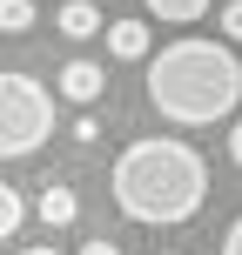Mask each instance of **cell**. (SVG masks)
I'll use <instances>...</instances> for the list:
<instances>
[{"instance_id": "cell-8", "label": "cell", "mask_w": 242, "mask_h": 255, "mask_svg": "<svg viewBox=\"0 0 242 255\" xmlns=\"http://www.w3.org/2000/svg\"><path fill=\"white\" fill-rule=\"evenodd\" d=\"M202 13H209V0H148V20H168V27H189Z\"/></svg>"}, {"instance_id": "cell-6", "label": "cell", "mask_w": 242, "mask_h": 255, "mask_svg": "<svg viewBox=\"0 0 242 255\" xmlns=\"http://www.w3.org/2000/svg\"><path fill=\"white\" fill-rule=\"evenodd\" d=\"M34 215L47 222V229H67V222L81 215V202H74V188H61V181H47V188H40V202H34Z\"/></svg>"}, {"instance_id": "cell-3", "label": "cell", "mask_w": 242, "mask_h": 255, "mask_svg": "<svg viewBox=\"0 0 242 255\" xmlns=\"http://www.w3.org/2000/svg\"><path fill=\"white\" fill-rule=\"evenodd\" d=\"M54 134V94L20 67H0V161H27Z\"/></svg>"}, {"instance_id": "cell-9", "label": "cell", "mask_w": 242, "mask_h": 255, "mask_svg": "<svg viewBox=\"0 0 242 255\" xmlns=\"http://www.w3.org/2000/svg\"><path fill=\"white\" fill-rule=\"evenodd\" d=\"M27 222V202H20V188H7V181H0V242H7L13 229H20Z\"/></svg>"}, {"instance_id": "cell-13", "label": "cell", "mask_w": 242, "mask_h": 255, "mask_svg": "<svg viewBox=\"0 0 242 255\" xmlns=\"http://www.w3.org/2000/svg\"><path fill=\"white\" fill-rule=\"evenodd\" d=\"M81 255H121V249L108 242V235H94V242H81Z\"/></svg>"}, {"instance_id": "cell-7", "label": "cell", "mask_w": 242, "mask_h": 255, "mask_svg": "<svg viewBox=\"0 0 242 255\" xmlns=\"http://www.w3.org/2000/svg\"><path fill=\"white\" fill-rule=\"evenodd\" d=\"M54 27H61L67 40H88V34H101V7H94V0H67V7L54 13Z\"/></svg>"}, {"instance_id": "cell-1", "label": "cell", "mask_w": 242, "mask_h": 255, "mask_svg": "<svg viewBox=\"0 0 242 255\" xmlns=\"http://www.w3.org/2000/svg\"><path fill=\"white\" fill-rule=\"evenodd\" d=\"M141 67H148V101L162 121L209 128V121L236 115V101H242V61L229 40L189 34V40H168L162 54H148Z\"/></svg>"}, {"instance_id": "cell-4", "label": "cell", "mask_w": 242, "mask_h": 255, "mask_svg": "<svg viewBox=\"0 0 242 255\" xmlns=\"http://www.w3.org/2000/svg\"><path fill=\"white\" fill-rule=\"evenodd\" d=\"M54 94L61 101H74V108H94L108 94V67H94V61H67L61 74H54Z\"/></svg>"}, {"instance_id": "cell-14", "label": "cell", "mask_w": 242, "mask_h": 255, "mask_svg": "<svg viewBox=\"0 0 242 255\" xmlns=\"http://www.w3.org/2000/svg\"><path fill=\"white\" fill-rule=\"evenodd\" d=\"M229 154H236V168H242V121L229 128Z\"/></svg>"}, {"instance_id": "cell-2", "label": "cell", "mask_w": 242, "mask_h": 255, "mask_svg": "<svg viewBox=\"0 0 242 255\" xmlns=\"http://www.w3.org/2000/svg\"><path fill=\"white\" fill-rule=\"evenodd\" d=\"M209 161L189 141H135L115 161V208L141 229H175L202 208Z\"/></svg>"}, {"instance_id": "cell-11", "label": "cell", "mask_w": 242, "mask_h": 255, "mask_svg": "<svg viewBox=\"0 0 242 255\" xmlns=\"http://www.w3.org/2000/svg\"><path fill=\"white\" fill-rule=\"evenodd\" d=\"M222 34L242 40V0H229V7H222Z\"/></svg>"}, {"instance_id": "cell-12", "label": "cell", "mask_w": 242, "mask_h": 255, "mask_svg": "<svg viewBox=\"0 0 242 255\" xmlns=\"http://www.w3.org/2000/svg\"><path fill=\"white\" fill-rule=\"evenodd\" d=\"M222 255H242V215L229 222V235H222Z\"/></svg>"}, {"instance_id": "cell-15", "label": "cell", "mask_w": 242, "mask_h": 255, "mask_svg": "<svg viewBox=\"0 0 242 255\" xmlns=\"http://www.w3.org/2000/svg\"><path fill=\"white\" fill-rule=\"evenodd\" d=\"M20 255H61V249H20Z\"/></svg>"}, {"instance_id": "cell-10", "label": "cell", "mask_w": 242, "mask_h": 255, "mask_svg": "<svg viewBox=\"0 0 242 255\" xmlns=\"http://www.w3.org/2000/svg\"><path fill=\"white\" fill-rule=\"evenodd\" d=\"M34 27V0H0V34H27Z\"/></svg>"}, {"instance_id": "cell-5", "label": "cell", "mask_w": 242, "mask_h": 255, "mask_svg": "<svg viewBox=\"0 0 242 255\" xmlns=\"http://www.w3.org/2000/svg\"><path fill=\"white\" fill-rule=\"evenodd\" d=\"M108 54H115V61H148L155 54L148 20H135V13H128V20H108Z\"/></svg>"}]
</instances>
